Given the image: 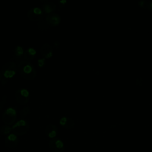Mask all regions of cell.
Instances as JSON below:
<instances>
[{
	"mask_svg": "<svg viewBox=\"0 0 152 152\" xmlns=\"http://www.w3.org/2000/svg\"><path fill=\"white\" fill-rule=\"evenodd\" d=\"M2 73L0 72V81H1V79H2Z\"/></svg>",
	"mask_w": 152,
	"mask_h": 152,
	"instance_id": "26",
	"label": "cell"
},
{
	"mask_svg": "<svg viewBox=\"0 0 152 152\" xmlns=\"http://www.w3.org/2000/svg\"><path fill=\"white\" fill-rule=\"evenodd\" d=\"M30 112V108L29 106H24L23 107L20 112V115L21 117H25L28 114H29Z\"/></svg>",
	"mask_w": 152,
	"mask_h": 152,
	"instance_id": "17",
	"label": "cell"
},
{
	"mask_svg": "<svg viewBox=\"0 0 152 152\" xmlns=\"http://www.w3.org/2000/svg\"><path fill=\"white\" fill-rule=\"evenodd\" d=\"M43 10L45 12L50 14L52 13L53 11L56 10V5L53 2H49V1H46L45 3H44L42 5Z\"/></svg>",
	"mask_w": 152,
	"mask_h": 152,
	"instance_id": "12",
	"label": "cell"
},
{
	"mask_svg": "<svg viewBox=\"0 0 152 152\" xmlns=\"http://www.w3.org/2000/svg\"><path fill=\"white\" fill-rule=\"evenodd\" d=\"M66 2V1H59V4H60V5H64L65 3Z\"/></svg>",
	"mask_w": 152,
	"mask_h": 152,
	"instance_id": "24",
	"label": "cell"
},
{
	"mask_svg": "<svg viewBox=\"0 0 152 152\" xmlns=\"http://www.w3.org/2000/svg\"><path fill=\"white\" fill-rule=\"evenodd\" d=\"M45 134L48 137L54 138L58 134V128L56 126L51 124L48 125L45 128Z\"/></svg>",
	"mask_w": 152,
	"mask_h": 152,
	"instance_id": "10",
	"label": "cell"
},
{
	"mask_svg": "<svg viewBox=\"0 0 152 152\" xmlns=\"http://www.w3.org/2000/svg\"><path fill=\"white\" fill-rule=\"evenodd\" d=\"M53 49L52 46L48 43L43 44L40 48V53L45 58H49L52 56Z\"/></svg>",
	"mask_w": 152,
	"mask_h": 152,
	"instance_id": "9",
	"label": "cell"
},
{
	"mask_svg": "<svg viewBox=\"0 0 152 152\" xmlns=\"http://www.w3.org/2000/svg\"><path fill=\"white\" fill-rule=\"evenodd\" d=\"M59 124L62 127L66 129H71L74 126V121L69 117H63L61 118Z\"/></svg>",
	"mask_w": 152,
	"mask_h": 152,
	"instance_id": "11",
	"label": "cell"
},
{
	"mask_svg": "<svg viewBox=\"0 0 152 152\" xmlns=\"http://www.w3.org/2000/svg\"><path fill=\"white\" fill-rule=\"evenodd\" d=\"M37 26L39 30L42 31H44L49 28V25L48 24L46 20L43 18L37 22Z\"/></svg>",
	"mask_w": 152,
	"mask_h": 152,
	"instance_id": "14",
	"label": "cell"
},
{
	"mask_svg": "<svg viewBox=\"0 0 152 152\" xmlns=\"http://www.w3.org/2000/svg\"><path fill=\"white\" fill-rule=\"evenodd\" d=\"M27 17L30 20L38 22L43 18V11L39 7H33L28 11Z\"/></svg>",
	"mask_w": 152,
	"mask_h": 152,
	"instance_id": "4",
	"label": "cell"
},
{
	"mask_svg": "<svg viewBox=\"0 0 152 152\" xmlns=\"http://www.w3.org/2000/svg\"><path fill=\"white\" fill-rule=\"evenodd\" d=\"M6 101H7V95L6 94H4L2 97V99L1 100H0V109H2L4 104H5L6 103Z\"/></svg>",
	"mask_w": 152,
	"mask_h": 152,
	"instance_id": "19",
	"label": "cell"
},
{
	"mask_svg": "<svg viewBox=\"0 0 152 152\" xmlns=\"http://www.w3.org/2000/svg\"><path fill=\"white\" fill-rule=\"evenodd\" d=\"M26 50L28 52V53L30 55H31L33 56H35V55L36 53V50L33 48H29Z\"/></svg>",
	"mask_w": 152,
	"mask_h": 152,
	"instance_id": "20",
	"label": "cell"
},
{
	"mask_svg": "<svg viewBox=\"0 0 152 152\" xmlns=\"http://www.w3.org/2000/svg\"><path fill=\"white\" fill-rule=\"evenodd\" d=\"M45 20L48 22V24L52 26H55L58 25L61 21L60 16L58 14L53 12L48 14L46 15Z\"/></svg>",
	"mask_w": 152,
	"mask_h": 152,
	"instance_id": "8",
	"label": "cell"
},
{
	"mask_svg": "<svg viewBox=\"0 0 152 152\" xmlns=\"http://www.w3.org/2000/svg\"><path fill=\"white\" fill-rule=\"evenodd\" d=\"M49 147L52 152H63L64 145L62 141L59 138H52L49 142Z\"/></svg>",
	"mask_w": 152,
	"mask_h": 152,
	"instance_id": "6",
	"label": "cell"
},
{
	"mask_svg": "<svg viewBox=\"0 0 152 152\" xmlns=\"http://www.w3.org/2000/svg\"><path fill=\"white\" fill-rule=\"evenodd\" d=\"M37 64L40 67L43 66L45 64V58H39L37 61Z\"/></svg>",
	"mask_w": 152,
	"mask_h": 152,
	"instance_id": "21",
	"label": "cell"
},
{
	"mask_svg": "<svg viewBox=\"0 0 152 152\" xmlns=\"http://www.w3.org/2000/svg\"><path fill=\"white\" fill-rule=\"evenodd\" d=\"M15 96L17 101L21 104H27L29 100V92L25 88L17 90L15 91Z\"/></svg>",
	"mask_w": 152,
	"mask_h": 152,
	"instance_id": "5",
	"label": "cell"
},
{
	"mask_svg": "<svg viewBox=\"0 0 152 152\" xmlns=\"http://www.w3.org/2000/svg\"><path fill=\"white\" fill-rule=\"evenodd\" d=\"M15 72L16 71H7L4 72L2 73V74L4 75V77L8 79L9 78L12 77L15 75Z\"/></svg>",
	"mask_w": 152,
	"mask_h": 152,
	"instance_id": "18",
	"label": "cell"
},
{
	"mask_svg": "<svg viewBox=\"0 0 152 152\" xmlns=\"http://www.w3.org/2000/svg\"><path fill=\"white\" fill-rule=\"evenodd\" d=\"M148 6L149 10L152 12V1H151L150 2V4H149V5H148Z\"/></svg>",
	"mask_w": 152,
	"mask_h": 152,
	"instance_id": "23",
	"label": "cell"
},
{
	"mask_svg": "<svg viewBox=\"0 0 152 152\" xmlns=\"http://www.w3.org/2000/svg\"><path fill=\"white\" fill-rule=\"evenodd\" d=\"M14 54L16 56L18 57H20L22 55H23L24 54V50L23 49V48L20 46H17L15 49H14Z\"/></svg>",
	"mask_w": 152,
	"mask_h": 152,
	"instance_id": "16",
	"label": "cell"
},
{
	"mask_svg": "<svg viewBox=\"0 0 152 152\" xmlns=\"http://www.w3.org/2000/svg\"><path fill=\"white\" fill-rule=\"evenodd\" d=\"M17 70L22 77L28 80L34 79L37 74L34 66L28 61H21L17 65Z\"/></svg>",
	"mask_w": 152,
	"mask_h": 152,
	"instance_id": "1",
	"label": "cell"
},
{
	"mask_svg": "<svg viewBox=\"0 0 152 152\" xmlns=\"http://www.w3.org/2000/svg\"><path fill=\"white\" fill-rule=\"evenodd\" d=\"M59 45V42H58V41H55V42H54V45H55L56 47L58 46Z\"/></svg>",
	"mask_w": 152,
	"mask_h": 152,
	"instance_id": "25",
	"label": "cell"
},
{
	"mask_svg": "<svg viewBox=\"0 0 152 152\" xmlns=\"http://www.w3.org/2000/svg\"><path fill=\"white\" fill-rule=\"evenodd\" d=\"M5 146L9 148H14L18 144V139L17 136L14 134H10L8 135L5 139Z\"/></svg>",
	"mask_w": 152,
	"mask_h": 152,
	"instance_id": "7",
	"label": "cell"
},
{
	"mask_svg": "<svg viewBox=\"0 0 152 152\" xmlns=\"http://www.w3.org/2000/svg\"><path fill=\"white\" fill-rule=\"evenodd\" d=\"M7 81H8V78L4 77L3 78H2V79H1V84H2L5 85V84H7Z\"/></svg>",
	"mask_w": 152,
	"mask_h": 152,
	"instance_id": "22",
	"label": "cell"
},
{
	"mask_svg": "<svg viewBox=\"0 0 152 152\" xmlns=\"http://www.w3.org/2000/svg\"><path fill=\"white\" fill-rule=\"evenodd\" d=\"M12 131V128L7 125H3L0 127V133L2 135H7Z\"/></svg>",
	"mask_w": 152,
	"mask_h": 152,
	"instance_id": "15",
	"label": "cell"
},
{
	"mask_svg": "<svg viewBox=\"0 0 152 152\" xmlns=\"http://www.w3.org/2000/svg\"><path fill=\"white\" fill-rule=\"evenodd\" d=\"M17 66L13 62H6L1 68V72L3 73L7 71H17Z\"/></svg>",
	"mask_w": 152,
	"mask_h": 152,
	"instance_id": "13",
	"label": "cell"
},
{
	"mask_svg": "<svg viewBox=\"0 0 152 152\" xmlns=\"http://www.w3.org/2000/svg\"><path fill=\"white\" fill-rule=\"evenodd\" d=\"M16 111L12 107H8L5 109L2 115V119L5 124L7 125H12L16 120Z\"/></svg>",
	"mask_w": 152,
	"mask_h": 152,
	"instance_id": "3",
	"label": "cell"
},
{
	"mask_svg": "<svg viewBox=\"0 0 152 152\" xmlns=\"http://www.w3.org/2000/svg\"><path fill=\"white\" fill-rule=\"evenodd\" d=\"M13 134L17 136H21L27 132L29 129L28 123L24 119H20L17 121L11 127Z\"/></svg>",
	"mask_w": 152,
	"mask_h": 152,
	"instance_id": "2",
	"label": "cell"
}]
</instances>
